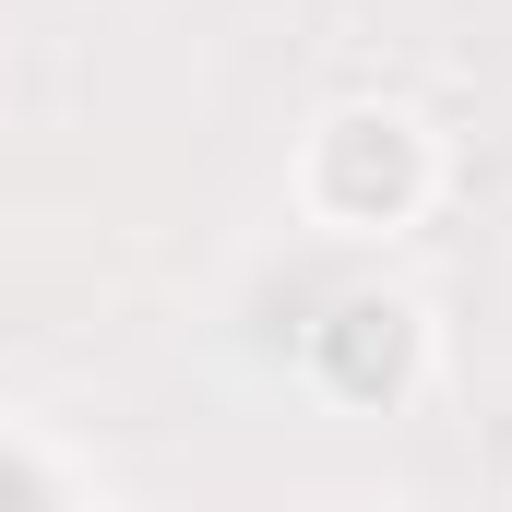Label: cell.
Returning <instances> with one entry per match:
<instances>
[{
    "label": "cell",
    "instance_id": "obj_1",
    "mask_svg": "<svg viewBox=\"0 0 512 512\" xmlns=\"http://www.w3.org/2000/svg\"><path fill=\"white\" fill-rule=\"evenodd\" d=\"M429 179H441V155H429V131L405 108H334L310 131V155H298V203L334 239H393L429 203Z\"/></svg>",
    "mask_w": 512,
    "mask_h": 512
}]
</instances>
